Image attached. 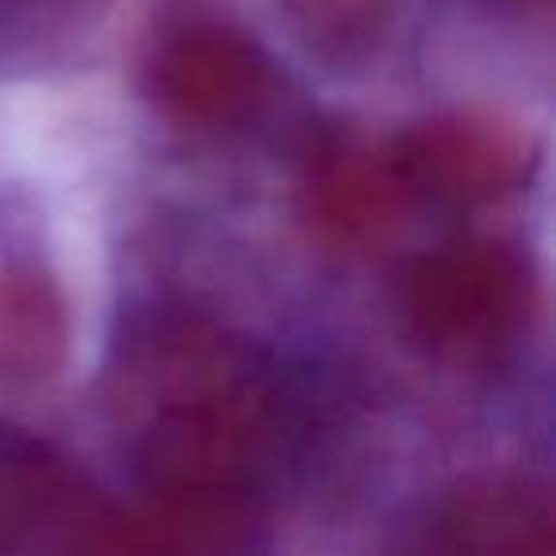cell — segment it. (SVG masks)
<instances>
[{
	"mask_svg": "<svg viewBox=\"0 0 556 556\" xmlns=\"http://www.w3.org/2000/svg\"><path fill=\"white\" fill-rule=\"evenodd\" d=\"M401 313L408 332L439 355H488L522 325L526 270L515 252L492 240L439 248L408 263Z\"/></svg>",
	"mask_w": 556,
	"mask_h": 556,
	"instance_id": "obj_1",
	"label": "cell"
},
{
	"mask_svg": "<svg viewBox=\"0 0 556 556\" xmlns=\"http://www.w3.org/2000/svg\"><path fill=\"white\" fill-rule=\"evenodd\" d=\"M270 88L263 50L222 24H187L156 47L149 62V92L156 108L184 126L244 123Z\"/></svg>",
	"mask_w": 556,
	"mask_h": 556,
	"instance_id": "obj_2",
	"label": "cell"
},
{
	"mask_svg": "<svg viewBox=\"0 0 556 556\" xmlns=\"http://www.w3.org/2000/svg\"><path fill=\"white\" fill-rule=\"evenodd\" d=\"M404 191L454 206H480L510 194L530 172V146L515 126L480 111L427 118L389 149Z\"/></svg>",
	"mask_w": 556,
	"mask_h": 556,
	"instance_id": "obj_3",
	"label": "cell"
},
{
	"mask_svg": "<svg viewBox=\"0 0 556 556\" xmlns=\"http://www.w3.org/2000/svg\"><path fill=\"white\" fill-rule=\"evenodd\" d=\"M404 202V179L393 153L366 146L355 134H328L309 156L302 210L325 244L370 248L393 229Z\"/></svg>",
	"mask_w": 556,
	"mask_h": 556,
	"instance_id": "obj_4",
	"label": "cell"
},
{
	"mask_svg": "<svg viewBox=\"0 0 556 556\" xmlns=\"http://www.w3.org/2000/svg\"><path fill=\"white\" fill-rule=\"evenodd\" d=\"M556 545L553 500L522 480H477L431 515V548L472 556H545Z\"/></svg>",
	"mask_w": 556,
	"mask_h": 556,
	"instance_id": "obj_5",
	"label": "cell"
},
{
	"mask_svg": "<svg viewBox=\"0 0 556 556\" xmlns=\"http://www.w3.org/2000/svg\"><path fill=\"white\" fill-rule=\"evenodd\" d=\"M248 518L240 495L153 492L146 503L96 515L85 548L115 553H229L248 545Z\"/></svg>",
	"mask_w": 556,
	"mask_h": 556,
	"instance_id": "obj_6",
	"label": "cell"
},
{
	"mask_svg": "<svg viewBox=\"0 0 556 556\" xmlns=\"http://www.w3.org/2000/svg\"><path fill=\"white\" fill-rule=\"evenodd\" d=\"M70 355V305L42 263L0 260V386L50 381Z\"/></svg>",
	"mask_w": 556,
	"mask_h": 556,
	"instance_id": "obj_7",
	"label": "cell"
},
{
	"mask_svg": "<svg viewBox=\"0 0 556 556\" xmlns=\"http://www.w3.org/2000/svg\"><path fill=\"white\" fill-rule=\"evenodd\" d=\"M96 515L73 472L47 446L0 431V545H31L39 533L65 530V545H88Z\"/></svg>",
	"mask_w": 556,
	"mask_h": 556,
	"instance_id": "obj_8",
	"label": "cell"
},
{
	"mask_svg": "<svg viewBox=\"0 0 556 556\" xmlns=\"http://www.w3.org/2000/svg\"><path fill=\"white\" fill-rule=\"evenodd\" d=\"M290 31L325 62H358L393 24L396 0H275Z\"/></svg>",
	"mask_w": 556,
	"mask_h": 556,
	"instance_id": "obj_9",
	"label": "cell"
},
{
	"mask_svg": "<svg viewBox=\"0 0 556 556\" xmlns=\"http://www.w3.org/2000/svg\"><path fill=\"white\" fill-rule=\"evenodd\" d=\"M85 0H0V50H35L65 35Z\"/></svg>",
	"mask_w": 556,
	"mask_h": 556,
	"instance_id": "obj_10",
	"label": "cell"
}]
</instances>
